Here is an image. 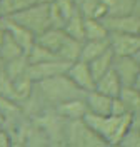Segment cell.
Segmentation results:
<instances>
[{"instance_id":"52a82bcc","label":"cell","mask_w":140,"mask_h":147,"mask_svg":"<svg viewBox=\"0 0 140 147\" xmlns=\"http://www.w3.org/2000/svg\"><path fill=\"white\" fill-rule=\"evenodd\" d=\"M103 27L107 32H127V34H139L140 32V12L130 13H109L102 18Z\"/></svg>"},{"instance_id":"f546056e","label":"cell","mask_w":140,"mask_h":147,"mask_svg":"<svg viewBox=\"0 0 140 147\" xmlns=\"http://www.w3.org/2000/svg\"><path fill=\"white\" fill-rule=\"evenodd\" d=\"M5 18H7V15L0 12V30H5Z\"/></svg>"},{"instance_id":"603a6c76","label":"cell","mask_w":140,"mask_h":147,"mask_svg":"<svg viewBox=\"0 0 140 147\" xmlns=\"http://www.w3.org/2000/svg\"><path fill=\"white\" fill-rule=\"evenodd\" d=\"M22 54H25V52L22 50V47L5 32L3 40H2V45H0V57L3 59V62H7L10 59H15V57H19V55H22Z\"/></svg>"},{"instance_id":"ffe728a7","label":"cell","mask_w":140,"mask_h":147,"mask_svg":"<svg viewBox=\"0 0 140 147\" xmlns=\"http://www.w3.org/2000/svg\"><path fill=\"white\" fill-rule=\"evenodd\" d=\"M109 32L103 27L102 20L92 17H84V40H98L107 38Z\"/></svg>"},{"instance_id":"5bb4252c","label":"cell","mask_w":140,"mask_h":147,"mask_svg":"<svg viewBox=\"0 0 140 147\" xmlns=\"http://www.w3.org/2000/svg\"><path fill=\"white\" fill-rule=\"evenodd\" d=\"M93 89L105 94V95H109V97H117L122 89V82L117 77V74L113 72V69H110L105 74H102L98 79H95Z\"/></svg>"},{"instance_id":"e575fe53","label":"cell","mask_w":140,"mask_h":147,"mask_svg":"<svg viewBox=\"0 0 140 147\" xmlns=\"http://www.w3.org/2000/svg\"><path fill=\"white\" fill-rule=\"evenodd\" d=\"M0 3H2V0H0Z\"/></svg>"},{"instance_id":"6da1fadb","label":"cell","mask_w":140,"mask_h":147,"mask_svg":"<svg viewBox=\"0 0 140 147\" xmlns=\"http://www.w3.org/2000/svg\"><path fill=\"white\" fill-rule=\"evenodd\" d=\"M35 90L38 95L44 99L48 107H54L60 102L70 100V99H78L84 97V90H80L65 74L54 75L48 79H42L35 82Z\"/></svg>"},{"instance_id":"7402d4cb","label":"cell","mask_w":140,"mask_h":147,"mask_svg":"<svg viewBox=\"0 0 140 147\" xmlns=\"http://www.w3.org/2000/svg\"><path fill=\"white\" fill-rule=\"evenodd\" d=\"M28 65L30 64H28L27 55L22 54V55H19V57H15V59L7 60V62L3 64V72L13 80L15 77H19V75H22V74H27Z\"/></svg>"},{"instance_id":"5b68a950","label":"cell","mask_w":140,"mask_h":147,"mask_svg":"<svg viewBox=\"0 0 140 147\" xmlns=\"http://www.w3.org/2000/svg\"><path fill=\"white\" fill-rule=\"evenodd\" d=\"M112 69L120 79L122 85H132L140 89V54L127 57L113 55Z\"/></svg>"},{"instance_id":"83f0119b","label":"cell","mask_w":140,"mask_h":147,"mask_svg":"<svg viewBox=\"0 0 140 147\" xmlns=\"http://www.w3.org/2000/svg\"><path fill=\"white\" fill-rule=\"evenodd\" d=\"M110 114H112V115H125V114H129L127 109H125V105H123V102H122L119 97H112Z\"/></svg>"},{"instance_id":"4316f807","label":"cell","mask_w":140,"mask_h":147,"mask_svg":"<svg viewBox=\"0 0 140 147\" xmlns=\"http://www.w3.org/2000/svg\"><path fill=\"white\" fill-rule=\"evenodd\" d=\"M0 97H5V99H12L15 100V94H13V84L7 74L0 72ZM17 102V100H15Z\"/></svg>"},{"instance_id":"2e32d148","label":"cell","mask_w":140,"mask_h":147,"mask_svg":"<svg viewBox=\"0 0 140 147\" xmlns=\"http://www.w3.org/2000/svg\"><path fill=\"white\" fill-rule=\"evenodd\" d=\"M80 47H82V40H77L72 37L67 35V38L64 40V44L58 47V50L55 52L57 59L64 60V62H75L78 60V55H80Z\"/></svg>"},{"instance_id":"7c38bea8","label":"cell","mask_w":140,"mask_h":147,"mask_svg":"<svg viewBox=\"0 0 140 147\" xmlns=\"http://www.w3.org/2000/svg\"><path fill=\"white\" fill-rule=\"evenodd\" d=\"M5 32L22 47L23 52H27L28 49L33 45V42H35V34L33 32H30L28 28H25L23 25H20L17 22H13L9 17L5 18Z\"/></svg>"},{"instance_id":"d6a6232c","label":"cell","mask_w":140,"mask_h":147,"mask_svg":"<svg viewBox=\"0 0 140 147\" xmlns=\"http://www.w3.org/2000/svg\"><path fill=\"white\" fill-rule=\"evenodd\" d=\"M75 3H77V7H78V5H80V3H82V2H84V0H74Z\"/></svg>"},{"instance_id":"cb8c5ba5","label":"cell","mask_w":140,"mask_h":147,"mask_svg":"<svg viewBox=\"0 0 140 147\" xmlns=\"http://www.w3.org/2000/svg\"><path fill=\"white\" fill-rule=\"evenodd\" d=\"M28 59V64H40V62H45V60H50V59H57V55L54 52H50L48 49L42 47L40 44L33 42V45L25 52Z\"/></svg>"},{"instance_id":"e0dca14e","label":"cell","mask_w":140,"mask_h":147,"mask_svg":"<svg viewBox=\"0 0 140 147\" xmlns=\"http://www.w3.org/2000/svg\"><path fill=\"white\" fill-rule=\"evenodd\" d=\"M117 97L123 102V105H125L129 114L140 112V89L132 87V85H122Z\"/></svg>"},{"instance_id":"ba28073f","label":"cell","mask_w":140,"mask_h":147,"mask_svg":"<svg viewBox=\"0 0 140 147\" xmlns=\"http://www.w3.org/2000/svg\"><path fill=\"white\" fill-rule=\"evenodd\" d=\"M68 65H70L68 62H64L60 59H50V60L40 62V64H30L27 74L30 75V79L33 82H37V80H42V79H48V77H54V75L65 74Z\"/></svg>"},{"instance_id":"44dd1931","label":"cell","mask_w":140,"mask_h":147,"mask_svg":"<svg viewBox=\"0 0 140 147\" xmlns=\"http://www.w3.org/2000/svg\"><path fill=\"white\" fill-rule=\"evenodd\" d=\"M62 28L68 37L77 38V40H84V15L80 13V10H77L74 15L67 18Z\"/></svg>"},{"instance_id":"4dcf8cb0","label":"cell","mask_w":140,"mask_h":147,"mask_svg":"<svg viewBox=\"0 0 140 147\" xmlns=\"http://www.w3.org/2000/svg\"><path fill=\"white\" fill-rule=\"evenodd\" d=\"M3 35H5V30H0V45H2V40H3Z\"/></svg>"},{"instance_id":"d590c367","label":"cell","mask_w":140,"mask_h":147,"mask_svg":"<svg viewBox=\"0 0 140 147\" xmlns=\"http://www.w3.org/2000/svg\"><path fill=\"white\" fill-rule=\"evenodd\" d=\"M0 122H2V120H0Z\"/></svg>"},{"instance_id":"8992f818","label":"cell","mask_w":140,"mask_h":147,"mask_svg":"<svg viewBox=\"0 0 140 147\" xmlns=\"http://www.w3.org/2000/svg\"><path fill=\"white\" fill-rule=\"evenodd\" d=\"M109 49L115 57H127V55L140 54V35L139 34H127V32H110L107 35Z\"/></svg>"},{"instance_id":"7a4b0ae2","label":"cell","mask_w":140,"mask_h":147,"mask_svg":"<svg viewBox=\"0 0 140 147\" xmlns=\"http://www.w3.org/2000/svg\"><path fill=\"white\" fill-rule=\"evenodd\" d=\"M132 114L125 115H97L87 112L84 115V122L92 129L95 134H98L103 139L107 146H119V140L122 139L123 132L130 127Z\"/></svg>"},{"instance_id":"d4e9b609","label":"cell","mask_w":140,"mask_h":147,"mask_svg":"<svg viewBox=\"0 0 140 147\" xmlns=\"http://www.w3.org/2000/svg\"><path fill=\"white\" fill-rule=\"evenodd\" d=\"M40 2H48V0H2V3H0V12L7 15L10 12L23 9V7L32 5V3H40Z\"/></svg>"},{"instance_id":"d6986e66","label":"cell","mask_w":140,"mask_h":147,"mask_svg":"<svg viewBox=\"0 0 140 147\" xmlns=\"http://www.w3.org/2000/svg\"><path fill=\"white\" fill-rule=\"evenodd\" d=\"M112 62H113V54L110 49H107L105 52H102L100 55H97L95 59H92L88 62V69L92 72L93 79H98L102 74L112 69Z\"/></svg>"},{"instance_id":"836d02e7","label":"cell","mask_w":140,"mask_h":147,"mask_svg":"<svg viewBox=\"0 0 140 147\" xmlns=\"http://www.w3.org/2000/svg\"><path fill=\"white\" fill-rule=\"evenodd\" d=\"M0 127H2V122H0Z\"/></svg>"},{"instance_id":"3957f363","label":"cell","mask_w":140,"mask_h":147,"mask_svg":"<svg viewBox=\"0 0 140 147\" xmlns=\"http://www.w3.org/2000/svg\"><path fill=\"white\" fill-rule=\"evenodd\" d=\"M48 2H40V3L27 5L23 9H19V10H15V12L7 13V17L12 18L17 24H20V25H23L30 32H33L35 35H38L45 28L52 27V24H50V7H48Z\"/></svg>"},{"instance_id":"484cf974","label":"cell","mask_w":140,"mask_h":147,"mask_svg":"<svg viewBox=\"0 0 140 147\" xmlns=\"http://www.w3.org/2000/svg\"><path fill=\"white\" fill-rule=\"evenodd\" d=\"M120 147H140V129L137 127H129L122 139L119 140Z\"/></svg>"},{"instance_id":"f1b7e54d","label":"cell","mask_w":140,"mask_h":147,"mask_svg":"<svg viewBox=\"0 0 140 147\" xmlns=\"http://www.w3.org/2000/svg\"><path fill=\"white\" fill-rule=\"evenodd\" d=\"M12 146V139H10V134L9 130L3 127H0V147H9Z\"/></svg>"},{"instance_id":"1f68e13d","label":"cell","mask_w":140,"mask_h":147,"mask_svg":"<svg viewBox=\"0 0 140 147\" xmlns=\"http://www.w3.org/2000/svg\"><path fill=\"white\" fill-rule=\"evenodd\" d=\"M3 64H5V62H3V59H2V57H0V72H2V70H3Z\"/></svg>"},{"instance_id":"ac0fdd59","label":"cell","mask_w":140,"mask_h":147,"mask_svg":"<svg viewBox=\"0 0 140 147\" xmlns=\"http://www.w3.org/2000/svg\"><path fill=\"white\" fill-rule=\"evenodd\" d=\"M12 84H13L15 100L19 102V104L25 102L28 97H30V94H32V90H33V85H35V82L30 79L28 74H22V75H19V77H15V79L12 80Z\"/></svg>"},{"instance_id":"30bf717a","label":"cell","mask_w":140,"mask_h":147,"mask_svg":"<svg viewBox=\"0 0 140 147\" xmlns=\"http://www.w3.org/2000/svg\"><path fill=\"white\" fill-rule=\"evenodd\" d=\"M54 110L64 120H77L84 119V115L87 114V105H85L84 97H78V99H70V100L57 104L54 105Z\"/></svg>"},{"instance_id":"277c9868","label":"cell","mask_w":140,"mask_h":147,"mask_svg":"<svg viewBox=\"0 0 140 147\" xmlns=\"http://www.w3.org/2000/svg\"><path fill=\"white\" fill-rule=\"evenodd\" d=\"M62 140L65 146L75 147H97V146H107L103 139L95 134L82 119L77 120H65L64 122V132Z\"/></svg>"},{"instance_id":"4fadbf2b","label":"cell","mask_w":140,"mask_h":147,"mask_svg":"<svg viewBox=\"0 0 140 147\" xmlns=\"http://www.w3.org/2000/svg\"><path fill=\"white\" fill-rule=\"evenodd\" d=\"M65 38H67V34L64 32L62 27H48L44 32H40L38 35H35V42L55 54L58 50V47L64 44Z\"/></svg>"},{"instance_id":"9c48e42d","label":"cell","mask_w":140,"mask_h":147,"mask_svg":"<svg viewBox=\"0 0 140 147\" xmlns=\"http://www.w3.org/2000/svg\"><path fill=\"white\" fill-rule=\"evenodd\" d=\"M65 75L80 90H84V92L92 90L93 85H95V79H93L92 72L88 69V64L87 62H82V60L70 62L68 69L65 70Z\"/></svg>"},{"instance_id":"8fae6325","label":"cell","mask_w":140,"mask_h":147,"mask_svg":"<svg viewBox=\"0 0 140 147\" xmlns=\"http://www.w3.org/2000/svg\"><path fill=\"white\" fill-rule=\"evenodd\" d=\"M84 100L87 105V112L90 114H97V115H109L110 114V104H112V97L105 95L102 92L95 90H87L84 94Z\"/></svg>"},{"instance_id":"9a60e30c","label":"cell","mask_w":140,"mask_h":147,"mask_svg":"<svg viewBox=\"0 0 140 147\" xmlns=\"http://www.w3.org/2000/svg\"><path fill=\"white\" fill-rule=\"evenodd\" d=\"M109 49V40L107 38H98V40H82V47H80V55L78 60L82 62H90L97 55H100Z\"/></svg>"}]
</instances>
